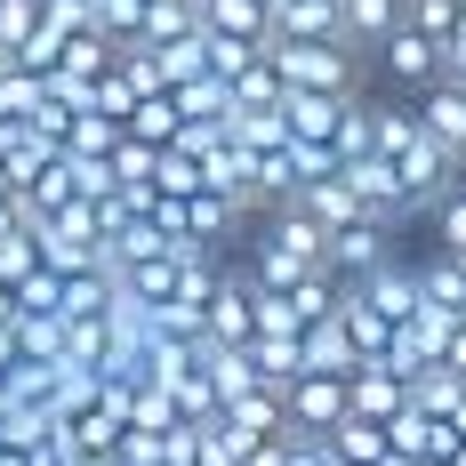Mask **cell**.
Wrapping results in <instances>:
<instances>
[{
	"label": "cell",
	"instance_id": "cell-12",
	"mask_svg": "<svg viewBox=\"0 0 466 466\" xmlns=\"http://www.w3.org/2000/svg\"><path fill=\"white\" fill-rule=\"evenodd\" d=\"M105 65H113V33H96V25H73L48 73H56V81H96Z\"/></svg>",
	"mask_w": 466,
	"mask_h": 466
},
{
	"label": "cell",
	"instance_id": "cell-1",
	"mask_svg": "<svg viewBox=\"0 0 466 466\" xmlns=\"http://www.w3.org/2000/svg\"><path fill=\"white\" fill-rule=\"evenodd\" d=\"M266 56H274L281 89H329V96L362 89V65H370L362 48L338 41V33H314V41H281V33H266Z\"/></svg>",
	"mask_w": 466,
	"mask_h": 466
},
{
	"label": "cell",
	"instance_id": "cell-13",
	"mask_svg": "<svg viewBox=\"0 0 466 466\" xmlns=\"http://www.w3.org/2000/svg\"><path fill=\"white\" fill-rule=\"evenodd\" d=\"M201 370H209V386H218V410H226L233 394L266 386V378H258V362H249V346H218V338H201Z\"/></svg>",
	"mask_w": 466,
	"mask_h": 466
},
{
	"label": "cell",
	"instance_id": "cell-19",
	"mask_svg": "<svg viewBox=\"0 0 466 466\" xmlns=\"http://www.w3.org/2000/svg\"><path fill=\"white\" fill-rule=\"evenodd\" d=\"M329 451H338V459H354V466H378V459H386V426L346 410V419L329 426Z\"/></svg>",
	"mask_w": 466,
	"mask_h": 466
},
{
	"label": "cell",
	"instance_id": "cell-23",
	"mask_svg": "<svg viewBox=\"0 0 466 466\" xmlns=\"http://www.w3.org/2000/svg\"><path fill=\"white\" fill-rule=\"evenodd\" d=\"M451 466H466V434H459V451H451Z\"/></svg>",
	"mask_w": 466,
	"mask_h": 466
},
{
	"label": "cell",
	"instance_id": "cell-2",
	"mask_svg": "<svg viewBox=\"0 0 466 466\" xmlns=\"http://www.w3.org/2000/svg\"><path fill=\"white\" fill-rule=\"evenodd\" d=\"M370 73L386 81V89H410V96H419L426 81H442V41H434V33H419V25L402 16V25L370 48Z\"/></svg>",
	"mask_w": 466,
	"mask_h": 466
},
{
	"label": "cell",
	"instance_id": "cell-7",
	"mask_svg": "<svg viewBox=\"0 0 466 466\" xmlns=\"http://www.w3.org/2000/svg\"><path fill=\"white\" fill-rule=\"evenodd\" d=\"M402 402H410V378L402 370H386V362H354V370H346V410H354V419L386 426Z\"/></svg>",
	"mask_w": 466,
	"mask_h": 466
},
{
	"label": "cell",
	"instance_id": "cell-10",
	"mask_svg": "<svg viewBox=\"0 0 466 466\" xmlns=\"http://www.w3.org/2000/svg\"><path fill=\"white\" fill-rule=\"evenodd\" d=\"M289 201H298V209H314L322 226H346V218H370V209H362V193H354V177H346V169H322V177H306V186L289 193Z\"/></svg>",
	"mask_w": 466,
	"mask_h": 466
},
{
	"label": "cell",
	"instance_id": "cell-5",
	"mask_svg": "<svg viewBox=\"0 0 466 466\" xmlns=\"http://www.w3.org/2000/svg\"><path fill=\"white\" fill-rule=\"evenodd\" d=\"M281 410L298 434H329V426L346 419V370H306L281 386Z\"/></svg>",
	"mask_w": 466,
	"mask_h": 466
},
{
	"label": "cell",
	"instance_id": "cell-21",
	"mask_svg": "<svg viewBox=\"0 0 466 466\" xmlns=\"http://www.w3.org/2000/svg\"><path fill=\"white\" fill-rule=\"evenodd\" d=\"M25 274H41V233H33V226H8V233H0V281L16 289Z\"/></svg>",
	"mask_w": 466,
	"mask_h": 466
},
{
	"label": "cell",
	"instance_id": "cell-14",
	"mask_svg": "<svg viewBox=\"0 0 466 466\" xmlns=\"http://www.w3.org/2000/svg\"><path fill=\"white\" fill-rule=\"evenodd\" d=\"M394 25H402V0H338V33L362 48V56H370Z\"/></svg>",
	"mask_w": 466,
	"mask_h": 466
},
{
	"label": "cell",
	"instance_id": "cell-17",
	"mask_svg": "<svg viewBox=\"0 0 466 466\" xmlns=\"http://www.w3.org/2000/svg\"><path fill=\"white\" fill-rule=\"evenodd\" d=\"M153 56H161V81H169V89H186V81L209 73V33L193 25V33H177V41H161Z\"/></svg>",
	"mask_w": 466,
	"mask_h": 466
},
{
	"label": "cell",
	"instance_id": "cell-8",
	"mask_svg": "<svg viewBox=\"0 0 466 466\" xmlns=\"http://www.w3.org/2000/svg\"><path fill=\"white\" fill-rule=\"evenodd\" d=\"M226 434L249 451V442H266V434H289V410H281V386H249V394H233L226 410Z\"/></svg>",
	"mask_w": 466,
	"mask_h": 466
},
{
	"label": "cell",
	"instance_id": "cell-11",
	"mask_svg": "<svg viewBox=\"0 0 466 466\" xmlns=\"http://www.w3.org/2000/svg\"><path fill=\"white\" fill-rule=\"evenodd\" d=\"M249 362L266 386H289V378H306V329H258L249 338Z\"/></svg>",
	"mask_w": 466,
	"mask_h": 466
},
{
	"label": "cell",
	"instance_id": "cell-6",
	"mask_svg": "<svg viewBox=\"0 0 466 466\" xmlns=\"http://www.w3.org/2000/svg\"><path fill=\"white\" fill-rule=\"evenodd\" d=\"M410 105H419L426 137H434V145H442V153L466 169V81H451V73H442V81H426Z\"/></svg>",
	"mask_w": 466,
	"mask_h": 466
},
{
	"label": "cell",
	"instance_id": "cell-16",
	"mask_svg": "<svg viewBox=\"0 0 466 466\" xmlns=\"http://www.w3.org/2000/svg\"><path fill=\"white\" fill-rule=\"evenodd\" d=\"M362 354H354V338H346V314L329 306L322 322H306V370H354Z\"/></svg>",
	"mask_w": 466,
	"mask_h": 466
},
{
	"label": "cell",
	"instance_id": "cell-3",
	"mask_svg": "<svg viewBox=\"0 0 466 466\" xmlns=\"http://www.w3.org/2000/svg\"><path fill=\"white\" fill-rule=\"evenodd\" d=\"M201 338H218V346H249L258 338V281L241 274V266H218V289H209V306H201Z\"/></svg>",
	"mask_w": 466,
	"mask_h": 466
},
{
	"label": "cell",
	"instance_id": "cell-20",
	"mask_svg": "<svg viewBox=\"0 0 466 466\" xmlns=\"http://www.w3.org/2000/svg\"><path fill=\"white\" fill-rule=\"evenodd\" d=\"M426 218H434V249H466V177L434 193V201H426Z\"/></svg>",
	"mask_w": 466,
	"mask_h": 466
},
{
	"label": "cell",
	"instance_id": "cell-15",
	"mask_svg": "<svg viewBox=\"0 0 466 466\" xmlns=\"http://www.w3.org/2000/svg\"><path fill=\"white\" fill-rule=\"evenodd\" d=\"M177 129H186V105H177V89H153L129 105V137L137 145H177Z\"/></svg>",
	"mask_w": 466,
	"mask_h": 466
},
{
	"label": "cell",
	"instance_id": "cell-9",
	"mask_svg": "<svg viewBox=\"0 0 466 466\" xmlns=\"http://www.w3.org/2000/svg\"><path fill=\"white\" fill-rule=\"evenodd\" d=\"M354 289L370 298L386 322H410V314H419V266H402V258H386V266H378V274H362Z\"/></svg>",
	"mask_w": 466,
	"mask_h": 466
},
{
	"label": "cell",
	"instance_id": "cell-18",
	"mask_svg": "<svg viewBox=\"0 0 466 466\" xmlns=\"http://www.w3.org/2000/svg\"><path fill=\"white\" fill-rule=\"evenodd\" d=\"M201 25L233 41H266V0H201Z\"/></svg>",
	"mask_w": 466,
	"mask_h": 466
},
{
	"label": "cell",
	"instance_id": "cell-4",
	"mask_svg": "<svg viewBox=\"0 0 466 466\" xmlns=\"http://www.w3.org/2000/svg\"><path fill=\"white\" fill-rule=\"evenodd\" d=\"M386 258H394V226H386V218H346V226H329L322 274L329 281H362V274H378Z\"/></svg>",
	"mask_w": 466,
	"mask_h": 466
},
{
	"label": "cell",
	"instance_id": "cell-22",
	"mask_svg": "<svg viewBox=\"0 0 466 466\" xmlns=\"http://www.w3.org/2000/svg\"><path fill=\"white\" fill-rule=\"evenodd\" d=\"M442 362L466 378V322H451V338H442Z\"/></svg>",
	"mask_w": 466,
	"mask_h": 466
},
{
	"label": "cell",
	"instance_id": "cell-24",
	"mask_svg": "<svg viewBox=\"0 0 466 466\" xmlns=\"http://www.w3.org/2000/svg\"><path fill=\"white\" fill-rule=\"evenodd\" d=\"M410 466H451V459H410Z\"/></svg>",
	"mask_w": 466,
	"mask_h": 466
}]
</instances>
